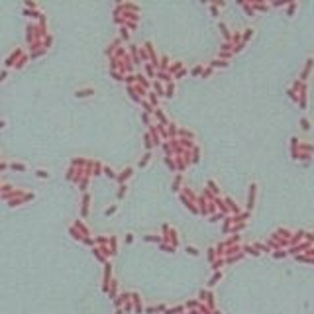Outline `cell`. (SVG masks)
<instances>
[{"mask_svg": "<svg viewBox=\"0 0 314 314\" xmlns=\"http://www.w3.org/2000/svg\"><path fill=\"white\" fill-rule=\"evenodd\" d=\"M218 279H220V273H216V275H214V277H212V279H210V283H208V285H214V283H216V281H218Z\"/></svg>", "mask_w": 314, "mask_h": 314, "instance_id": "obj_1", "label": "cell"}, {"mask_svg": "<svg viewBox=\"0 0 314 314\" xmlns=\"http://www.w3.org/2000/svg\"><path fill=\"white\" fill-rule=\"evenodd\" d=\"M287 251H275V257H285Z\"/></svg>", "mask_w": 314, "mask_h": 314, "instance_id": "obj_2", "label": "cell"}, {"mask_svg": "<svg viewBox=\"0 0 314 314\" xmlns=\"http://www.w3.org/2000/svg\"><path fill=\"white\" fill-rule=\"evenodd\" d=\"M245 251H248V253H251V255H257V253H259V251H255V249H251V248H248Z\"/></svg>", "mask_w": 314, "mask_h": 314, "instance_id": "obj_3", "label": "cell"}]
</instances>
